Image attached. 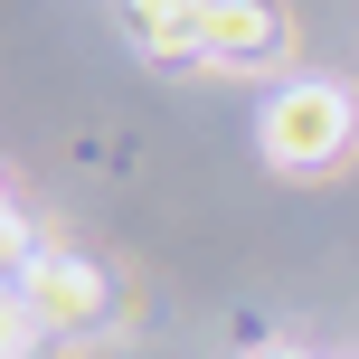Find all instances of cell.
Returning <instances> with one entry per match:
<instances>
[{
	"mask_svg": "<svg viewBox=\"0 0 359 359\" xmlns=\"http://www.w3.org/2000/svg\"><path fill=\"white\" fill-rule=\"evenodd\" d=\"M350 151V95L303 76V86H274L265 104V161L274 170H331Z\"/></svg>",
	"mask_w": 359,
	"mask_h": 359,
	"instance_id": "cell-1",
	"label": "cell"
},
{
	"mask_svg": "<svg viewBox=\"0 0 359 359\" xmlns=\"http://www.w3.org/2000/svg\"><path fill=\"white\" fill-rule=\"evenodd\" d=\"M10 284H19V293H29V303H38V312H48V322H57V331H86V322H95V312H104V274H95V265H86V255H29V265H19V274H10Z\"/></svg>",
	"mask_w": 359,
	"mask_h": 359,
	"instance_id": "cell-2",
	"label": "cell"
},
{
	"mask_svg": "<svg viewBox=\"0 0 359 359\" xmlns=\"http://www.w3.org/2000/svg\"><path fill=\"white\" fill-rule=\"evenodd\" d=\"M208 57L217 67H274L284 57V10L274 0H217L208 10Z\"/></svg>",
	"mask_w": 359,
	"mask_h": 359,
	"instance_id": "cell-3",
	"label": "cell"
},
{
	"mask_svg": "<svg viewBox=\"0 0 359 359\" xmlns=\"http://www.w3.org/2000/svg\"><path fill=\"white\" fill-rule=\"evenodd\" d=\"M208 10L217 0H123L133 38H142L151 57H208Z\"/></svg>",
	"mask_w": 359,
	"mask_h": 359,
	"instance_id": "cell-4",
	"label": "cell"
},
{
	"mask_svg": "<svg viewBox=\"0 0 359 359\" xmlns=\"http://www.w3.org/2000/svg\"><path fill=\"white\" fill-rule=\"evenodd\" d=\"M246 359H303V350H246Z\"/></svg>",
	"mask_w": 359,
	"mask_h": 359,
	"instance_id": "cell-5",
	"label": "cell"
}]
</instances>
